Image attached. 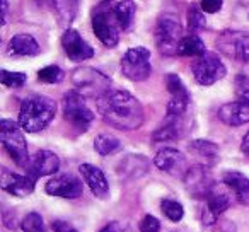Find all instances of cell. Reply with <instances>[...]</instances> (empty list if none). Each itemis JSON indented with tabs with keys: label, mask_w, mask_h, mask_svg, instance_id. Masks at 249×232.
I'll return each instance as SVG.
<instances>
[{
	"label": "cell",
	"mask_w": 249,
	"mask_h": 232,
	"mask_svg": "<svg viewBox=\"0 0 249 232\" xmlns=\"http://www.w3.org/2000/svg\"><path fill=\"white\" fill-rule=\"evenodd\" d=\"M63 116L79 132H86L94 120V113L79 90H69L63 96Z\"/></svg>",
	"instance_id": "ba28073f"
},
{
	"label": "cell",
	"mask_w": 249,
	"mask_h": 232,
	"mask_svg": "<svg viewBox=\"0 0 249 232\" xmlns=\"http://www.w3.org/2000/svg\"><path fill=\"white\" fill-rule=\"evenodd\" d=\"M149 159L143 156H135V154H130L126 156L118 166V174L124 179H137V178H142L143 174L149 171Z\"/></svg>",
	"instance_id": "7402d4cb"
},
{
	"label": "cell",
	"mask_w": 249,
	"mask_h": 232,
	"mask_svg": "<svg viewBox=\"0 0 249 232\" xmlns=\"http://www.w3.org/2000/svg\"><path fill=\"white\" fill-rule=\"evenodd\" d=\"M103 120L118 130H135L143 123V107L128 90H109L97 99Z\"/></svg>",
	"instance_id": "6da1fadb"
},
{
	"label": "cell",
	"mask_w": 249,
	"mask_h": 232,
	"mask_svg": "<svg viewBox=\"0 0 249 232\" xmlns=\"http://www.w3.org/2000/svg\"><path fill=\"white\" fill-rule=\"evenodd\" d=\"M184 184H186L188 191L193 195L195 198H207V195L212 191V188L215 186L212 173L208 169V166H193L186 171V174L183 176Z\"/></svg>",
	"instance_id": "7c38bea8"
},
{
	"label": "cell",
	"mask_w": 249,
	"mask_h": 232,
	"mask_svg": "<svg viewBox=\"0 0 249 232\" xmlns=\"http://www.w3.org/2000/svg\"><path fill=\"white\" fill-rule=\"evenodd\" d=\"M213 232H237V227H235V224L231 220H220V222H217Z\"/></svg>",
	"instance_id": "74e56055"
},
{
	"label": "cell",
	"mask_w": 249,
	"mask_h": 232,
	"mask_svg": "<svg viewBox=\"0 0 249 232\" xmlns=\"http://www.w3.org/2000/svg\"><path fill=\"white\" fill-rule=\"evenodd\" d=\"M79 173L82 174L84 181L90 188L94 196L99 198V200L109 198V184H107L106 176H104V173L99 167L92 166V164H80Z\"/></svg>",
	"instance_id": "44dd1931"
},
{
	"label": "cell",
	"mask_w": 249,
	"mask_h": 232,
	"mask_svg": "<svg viewBox=\"0 0 249 232\" xmlns=\"http://www.w3.org/2000/svg\"><path fill=\"white\" fill-rule=\"evenodd\" d=\"M80 0H55V11L58 12L60 22L63 26H69L75 19L77 11H79Z\"/></svg>",
	"instance_id": "f1b7e54d"
},
{
	"label": "cell",
	"mask_w": 249,
	"mask_h": 232,
	"mask_svg": "<svg viewBox=\"0 0 249 232\" xmlns=\"http://www.w3.org/2000/svg\"><path fill=\"white\" fill-rule=\"evenodd\" d=\"M188 128H190V120L186 114H166L162 126L154 133V140L156 142L178 140L186 135Z\"/></svg>",
	"instance_id": "e0dca14e"
},
{
	"label": "cell",
	"mask_w": 249,
	"mask_h": 232,
	"mask_svg": "<svg viewBox=\"0 0 249 232\" xmlns=\"http://www.w3.org/2000/svg\"><path fill=\"white\" fill-rule=\"evenodd\" d=\"M52 229L55 232H79L70 222H67V220H53Z\"/></svg>",
	"instance_id": "8d00e7d4"
},
{
	"label": "cell",
	"mask_w": 249,
	"mask_h": 232,
	"mask_svg": "<svg viewBox=\"0 0 249 232\" xmlns=\"http://www.w3.org/2000/svg\"><path fill=\"white\" fill-rule=\"evenodd\" d=\"M203 53H207L205 43L196 35L184 36L179 43V48H178V55L181 56H201Z\"/></svg>",
	"instance_id": "83f0119b"
},
{
	"label": "cell",
	"mask_w": 249,
	"mask_h": 232,
	"mask_svg": "<svg viewBox=\"0 0 249 232\" xmlns=\"http://www.w3.org/2000/svg\"><path fill=\"white\" fill-rule=\"evenodd\" d=\"M205 201H207V207H205L203 215H201V220H203L205 225H212L217 222L218 215L224 214V212L231 207L232 198L224 188L213 186L210 193L207 195Z\"/></svg>",
	"instance_id": "9a60e30c"
},
{
	"label": "cell",
	"mask_w": 249,
	"mask_h": 232,
	"mask_svg": "<svg viewBox=\"0 0 249 232\" xmlns=\"http://www.w3.org/2000/svg\"><path fill=\"white\" fill-rule=\"evenodd\" d=\"M62 46L65 50L67 56H69L72 62H84V60H89L94 56L92 46L87 41H84L82 36L75 31V29H67L62 36Z\"/></svg>",
	"instance_id": "ac0fdd59"
},
{
	"label": "cell",
	"mask_w": 249,
	"mask_h": 232,
	"mask_svg": "<svg viewBox=\"0 0 249 232\" xmlns=\"http://www.w3.org/2000/svg\"><path fill=\"white\" fill-rule=\"evenodd\" d=\"M217 48L229 58L249 63V35L242 31H222L217 38Z\"/></svg>",
	"instance_id": "30bf717a"
},
{
	"label": "cell",
	"mask_w": 249,
	"mask_h": 232,
	"mask_svg": "<svg viewBox=\"0 0 249 232\" xmlns=\"http://www.w3.org/2000/svg\"><path fill=\"white\" fill-rule=\"evenodd\" d=\"M0 140H2V145L9 152V156L14 159V162L26 169L29 162V154L21 125L7 118L2 120L0 122Z\"/></svg>",
	"instance_id": "5b68a950"
},
{
	"label": "cell",
	"mask_w": 249,
	"mask_h": 232,
	"mask_svg": "<svg viewBox=\"0 0 249 232\" xmlns=\"http://www.w3.org/2000/svg\"><path fill=\"white\" fill-rule=\"evenodd\" d=\"M160 208H162L164 215H166L169 220L173 222H179L181 218L184 217V208L183 205L179 203V201H174V200H164L162 205H160Z\"/></svg>",
	"instance_id": "1f68e13d"
},
{
	"label": "cell",
	"mask_w": 249,
	"mask_h": 232,
	"mask_svg": "<svg viewBox=\"0 0 249 232\" xmlns=\"http://www.w3.org/2000/svg\"><path fill=\"white\" fill-rule=\"evenodd\" d=\"M241 150L244 152V156L249 157V132L244 135V139H242V143H241Z\"/></svg>",
	"instance_id": "f35d334b"
},
{
	"label": "cell",
	"mask_w": 249,
	"mask_h": 232,
	"mask_svg": "<svg viewBox=\"0 0 249 232\" xmlns=\"http://www.w3.org/2000/svg\"><path fill=\"white\" fill-rule=\"evenodd\" d=\"M227 69L222 63V60L218 58L215 53H203L201 56H198V60L193 63V75L200 86H212V84L218 82L220 79H224Z\"/></svg>",
	"instance_id": "8fae6325"
},
{
	"label": "cell",
	"mask_w": 249,
	"mask_h": 232,
	"mask_svg": "<svg viewBox=\"0 0 249 232\" xmlns=\"http://www.w3.org/2000/svg\"><path fill=\"white\" fill-rule=\"evenodd\" d=\"M21 229L24 232H46L45 222H43L41 215L36 214V212H31V214H28L22 218Z\"/></svg>",
	"instance_id": "f546056e"
},
{
	"label": "cell",
	"mask_w": 249,
	"mask_h": 232,
	"mask_svg": "<svg viewBox=\"0 0 249 232\" xmlns=\"http://www.w3.org/2000/svg\"><path fill=\"white\" fill-rule=\"evenodd\" d=\"M154 164L159 167L160 171L171 174V176H184L186 174V157L179 152V150L173 149V147H164L157 152Z\"/></svg>",
	"instance_id": "d6986e66"
},
{
	"label": "cell",
	"mask_w": 249,
	"mask_h": 232,
	"mask_svg": "<svg viewBox=\"0 0 249 232\" xmlns=\"http://www.w3.org/2000/svg\"><path fill=\"white\" fill-rule=\"evenodd\" d=\"M190 150L201 157L207 164H213L218 159V147L208 140H193L190 143Z\"/></svg>",
	"instance_id": "4316f807"
},
{
	"label": "cell",
	"mask_w": 249,
	"mask_h": 232,
	"mask_svg": "<svg viewBox=\"0 0 249 232\" xmlns=\"http://www.w3.org/2000/svg\"><path fill=\"white\" fill-rule=\"evenodd\" d=\"M58 167H60V159L55 152H52V150H38L35 156L29 157L26 174H29V176L38 181V178L41 176L55 174L58 171Z\"/></svg>",
	"instance_id": "2e32d148"
},
{
	"label": "cell",
	"mask_w": 249,
	"mask_h": 232,
	"mask_svg": "<svg viewBox=\"0 0 249 232\" xmlns=\"http://www.w3.org/2000/svg\"><path fill=\"white\" fill-rule=\"evenodd\" d=\"M235 96L234 103L224 104L218 109V118L229 126H241L249 123V77L239 75L235 79Z\"/></svg>",
	"instance_id": "277c9868"
},
{
	"label": "cell",
	"mask_w": 249,
	"mask_h": 232,
	"mask_svg": "<svg viewBox=\"0 0 249 232\" xmlns=\"http://www.w3.org/2000/svg\"><path fill=\"white\" fill-rule=\"evenodd\" d=\"M114 12H116V19L118 24L123 31H128L132 28L133 21H135V14H137V5L133 0H121L118 2L116 7H114Z\"/></svg>",
	"instance_id": "d4e9b609"
},
{
	"label": "cell",
	"mask_w": 249,
	"mask_h": 232,
	"mask_svg": "<svg viewBox=\"0 0 249 232\" xmlns=\"http://www.w3.org/2000/svg\"><path fill=\"white\" fill-rule=\"evenodd\" d=\"M7 52L12 56H35L41 52V48L31 35H16L9 43Z\"/></svg>",
	"instance_id": "cb8c5ba5"
},
{
	"label": "cell",
	"mask_w": 249,
	"mask_h": 232,
	"mask_svg": "<svg viewBox=\"0 0 249 232\" xmlns=\"http://www.w3.org/2000/svg\"><path fill=\"white\" fill-rule=\"evenodd\" d=\"M28 75L22 72H9V70H2L0 72V80L5 87H22L26 84Z\"/></svg>",
	"instance_id": "836d02e7"
},
{
	"label": "cell",
	"mask_w": 249,
	"mask_h": 232,
	"mask_svg": "<svg viewBox=\"0 0 249 232\" xmlns=\"http://www.w3.org/2000/svg\"><path fill=\"white\" fill-rule=\"evenodd\" d=\"M121 72L126 79L133 82H143L152 72L150 65V52L143 46L130 48L121 58Z\"/></svg>",
	"instance_id": "9c48e42d"
},
{
	"label": "cell",
	"mask_w": 249,
	"mask_h": 232,
	"mask_svg": "<svg viewBox=\"0 0 249 232\" xmlns=\"http://www.w3.org/2000/svg\"><path fill=\"white\" fill-rule=\"evenodd\" d=\"M140 232H160V224L154 215H145L139 225Z\"/></svg>",
	"instance_id": "e575fe53"
},
{
	"label": "cell",
	"mask_w": 249,
	"mask_h": 232,
	"mask_svg": "<svg viewBox=\"0 0 249 232\" xmlns=\"http://www.w3.org/2000/svg\"><path fill=\"white\" fill-rule=\"evenodd\" d=\"M200 7L207 14H215L222 9V0H201Z\"/></svg>",
	"instance_id": "d590c367"
},
{
	"label": "cell",
	"mask_w": 249,
	"mask_h": 232,
	"mask_svg": "<svg viewBox=\"0 0 249 232\" xmlns=\"http://www.w3.org/2000/svg\"><path fill=\"white\" fill-rule=\"evenodd\" d=\"M166 87L171 94L169 104H167V114H186L188 106H190V94H188L183 80L176 73H169L166 77Z\"/></svg>",
	"instance_id": "5bb4252c"
},
{
	"label": "cell",
	"mask_w": 249,
	"mask_h": 232,
	"mask_svg": "<svg viewBox=\"0 0 249 232\" xmlns=\"http://www.w3.org/2000/svg\"><path fill=\"white\" fill-rule=\"evenodd\" d=\"M99 232H118V225L116 224H109L106 225V227H103Z\"/></svg>",
	"instance_id": "ab89813d"
},
{
	"label": "cell",
	"mask_w": 249,
	"mask_h": 232,
	"mask_svg": "<svg viewBox=\"0 0 249 232\" xmlns=\"http://www.w3.org/2000/svg\"><path fill=\"white\" fill-rule=\"evenodd\" d=\"M116 5L111 0H103L92 11V31L96 38L107 48H114L120 41V24H118Z\"/></svg>",
	"instance_id": "3957f363"
},
{
	"label": "cell",
	"mask_w": 249,
	"mask_h": 232,
	"mask_svg": "<svg viewBox=\"0 0 249 232\" xmlns=\"http://www.w3.org/2000/svg\"><path fill=\"white\" fill-rule=\"evenodd\" d=\"M224 184L234 193L241 205H249V179L239 171H227L222 178Z\"/></svg>",
	"instance_id": "603a6c76"
},
{
	"label": "cell",
	"mask_w": 249,
	"mask_h": 232,
	"mask_svg": "<svg viewBox=\"0 0 249 232\" xmlns=\"http://www.w3.org/2000/svg\"><path fill=\"white\" fill-rule=\"evenodd\" d=\"M205 26H207V21H205L203 11H200L196 5H191L188 9V28H190V31H201V29H205Z\"/></svg>",
	"instance_id": "4dcf8cb0"
},
{
	"label": "cell",
	"mask_w": 249,
	"mask_h": 232,
	"mask_svg": "<svg viewBox=\"0 0 249 232\" xmlns=\"http://www.w3.org/2000/svg\"><path fill=\"white\" fill-rule=\"evenodd\" d=\"M94 149L101 156H113V154L120 152L123 149V143L120 142V139H116L114 135L109 133H99L94 140Z\"/></svg>",
	"instance_id": "484cf974"
},
{
	"label": "cell",
	"mask_w": 249,
	"mask_h": 232,
	"mask_svg": "<svg viewBox=\"0 0 249 232\" xmlns=\"http://www.w3.org/2000/svg\"><path fill=\"white\" fill-rule=\"evenodd\" d=\"M183 39V26L174 14H162L156 26V43L164 56L178 55V48Z\"/></svg>",
	"instance_id": "8992f818"
},
{
	"label": "cell",
	"mask_w": 249,
	"mask_h": 232,
	"mask_svg": "<svg viewBox=\"0 0 249 232\" xmlns=\"http://www.w3.org/2000/svg\"><path fill=\"white\" fill-rule=\"evenodd\" d=\"M56 114V103L46 96L33 94L21 104L19 111V125L24 132L38 133L52 123Z\"/></svg>",
	"instance_id": "7a4b0ae2"
},
{
	"label": "cell",
	"mask_w": 249,
	"mask_h": 232,
	"mask_svg": "<svg viewBox=\"0 0 249 232\" xmlns=\"http://www.w3.org/2000/svg\"><path fill=\"white\" fill-rule=\"evenodd\" d=\"M2 18H4L5 24V19H7V0H2Z\"/></svg>",
	"instance_id": "60d3db41"
},
{
	"label": "cell",
	"mask_w": 249,
	"mask_h": 232,
	"mask_svg": "<svg viewBox=\"0 0 249 232\" xmlns=\"http://www.w3.org/2000/svg\"><path fill=\"white\" fill-rule=\"evenodd\" d=\"M72 82L84 97L99 99L111 90V79L103 72L90 67H80L72 73Z\"/></svg>",
	"instance_id": "52a82bcc"
},
{
	"label": "cell",
	"mask_w": 249,
	"mask_h": 232,
	"mask_svg": "<svg viewBox=\"0 0 249 232\" xmlns=\"http://www.w3.org/2000/svg\"><path fill=\"white\" fill-rule=\"evenodd\" d=\"M38 79L45 84H58L63 79V70L56 65H48L38 72Z\"/></svg>",
	"instance_id": "d6a6232c"
},
{
	"label": "cell",
	"mask_w": 249,
	"mask_h": 232,
	"mask_svg": "<svg viewBox=\"0 0 249 232\" xmlns=\"http://www.w3.org/2000/svg\"><path fill=\"white\" fill-rule=\"evenodd\" d=\"M36 179L29 174H16L7 169H2V190L14 196L24 198L35 191Z\"/></svg>",
	"instance_id": "ffe728a7"
},
{
	"label": "cell",
	"mask_w": 249,
	"mask_h": 232,
	"mask_svg": "<svg viewBox=\"0 0 249 232\" xmlns=\"http://www.w3.org/2000/svg\"><path fill=\"white\" fill-rule=\"evenodd\" d=\"M46 193L52 196H60V198H79L84 191L82 181L75 176V174H56L52 179L46 183L45 186Z\"/></svg>",
	"instance_id": "4fadbf2b"
}]
</instances>
